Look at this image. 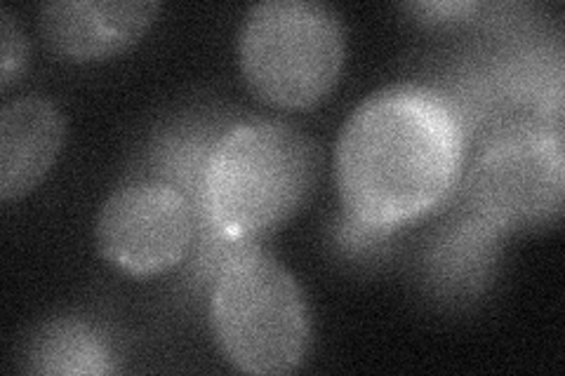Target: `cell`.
Here are the masks:
<instances>
[{"mask_svg": "<svg viewBox=\"0 0 565 376\" xmlns=\"http://www.w3.org/2000/svg\"><path fill=\"white\" fill-rule=\"evenodd\" d=\"M29 60L26 39L8 8L0 10V85L8 87L22 78Z\"/></svg>", "mask_w": 565, "mask_h": 376, "instance_id": "obj_10", "label": "cell"}, {"mask_svg": "<svg viewBox=\"0 0 565 376\" xmlns=\"http://www.w3.org/2000/svg\"><path fill=\"white\" fill-rule=\"evenodd\" d=\"M465 168L452 101L422 83L377 89L351 111L334 144V182L367 228H396L444 203Z\"/></svg>", "mask_w": 565, "mask_h": 376, "instance_id": "obj_1", "label": "cell"}, {"mask_svg": "<svg viewBox=\"0 0 565 376\" xmlns=\"http://www.w3.org/2000/svg\"><path fill=\"white\" fill-rule=\"evenodd\" d=\"M186 195L156 179L116 189L99 210L95 236L102 257L128 276H158L180 264L193 240Z\"/></svg>", "mask_w": 565, "mask_h": 376, "instance_id": "obj_6", "label": "cell"}, {"mask_svg": "<svg viewBox=\"0 0 565 376\" xmlns=\"http://www.w3.org/2000/svg\"><path fill=\"white\" fill-rule=\"evenodd\" d=\"M66 125L55 104L45 97L12 99L0 111V198L26 195L55 163Z\"/></svg>", "mask_w": 565, "mask_h": 376, "instance_id": "obj_8", "label": "cell"}, {"mask_svg": "<svg viewBox=\"0 0 565 376\" xmlns=\"http://www.w3.org/2000/svg\"><path fill=\"white\" fill-rule=\"evenodd\" d=\"M210 327L222 355L245 374H290L311 346L302 288L262 249L232 257L220 271L210 297Z\"/></svg>", "mask_w": 565, "mask_h": 376, "instance_id": "obj_3", "label": "cell"}, {"mask_svg": "<svg viewBox=\"0 0 565 376\" xmlns=\"http://www.w3.org/2000/svg\"><path fill=\"white\" fill-rule=\"evenodd\" d=\"M347 55L342 17L316 0H264L238 29V64L253 93L282 109L321 101Z\"/></svg>", "mask_w": 565, "mask_h": 376, "instance_id": "obj_4", "label": "cell"}, {"mask_svg": "<svg viewBox=\"0 0 565 376\" xmlns=\"http://www.w3.org/2000/svg\"><path fill=\"white\" fill-rule=\"evenodd\" d=\"M313 141L282 120H241L205 155L203 214L232 245L253 243L286 224L313 193Z\"/></svg>", "mask_w": 565, "mask_h": 376, "instance_id": "obj_2", "label": "cell"}, {"mask_svg": "<svg viewBox=\"0 0 565 376\" xmlns=\"http://www.w3.org/2000/svg\"><path fill=\"white\" fill-rule=\"evenodd\" d=\"M479 3H462V0H455V3H415L408 6V10L422 14L424 20H434V22H448V20H465L467 14H471Z\"/></svg>", "mask_w": 565, "mask_h": 376, "instance_id": "obj_11", "label": "cell"}, {"mask_svg": "<svg viewBox=\"0 0 565 376\" xmlns=\"http://www.w3.org/2000/svg\"><path fill=\"white\" fill-rule=\"evenodd\" d=\"M563 132L546 122H523L494 135L469 172V203L502 230L554 224L563 212Z\"/></svg>", "mask_w": 565, "mask_h": 376, "instance_id": "obj_5", "label": "cell"}, {"mask_svg": "<svg viewBox=\"0 0 565 376\" xmlns=\"http://www.w3.org/2000/svg\"><path fill=\"white\" fill-rule=\"evenodd\" d=\"M29 363L39 374H109L114 369L102 339L76 320L41 327L29 346Z\"/></svg>", "mask_w": 565, "mask_h": 376, "instance_id": "obj_9", "label": "cell"}, {"mask_svg": "<svg viewBox=\"0 0 565 376\" xmlns=\"http://www.w3.org/2000/svg\"><path fill=\"white\" fill-rule=\"evenodd\" d=\"M158 8L156 0H55L41 8V33L64 60H106L137 43Z\"/></svg>", "mask_w": 565, "mask_h": 376, "instance_id": "obj_7", "label": "cell"}]
</instances>
